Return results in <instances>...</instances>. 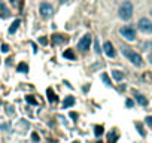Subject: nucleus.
Returning <instances> with one entry per match:
<instances>
[{"mask_svg": "<svg viewBox=\"0 0 152 143\" xmlns=\"http://www.w3.org/2000/svg\"><path fill=\"white\" fill-rule=\"evenodd\" d=\"M118 15H119V18L124 19V21L131 19V16H133V5L130 3V2H124V3L119 6Z\"/></svg>", "mask_w": 152, "mask_h": 143, "instance_id": "1", "label": "nucleus"}, {"mask_svg": "<svg viewBox=\"0 0 152 143\" xmlns=\"http://www.w3.org/2000/svg\"><path fill=\"white\" fill-rule=\"evenodd\" d=\"M122 54L131 61L134 66H137V67H140L142 64H143V61H142V57L137 54V52H134L133 49H128L127 46H122Z\"/></svg>", "mask_w": 152, "mask_h": 143, "instance_id": "2", "label": "nucleus"}, {"mask_svg": "<svg viewBox=\"0 0 152 143\" xmlns=\"http://www.w3.org/2000/svg\"><path fill=\"white\" fill-rule=\"evenodd\" d=\"M119 33H121V36H122L124 39H127L128 42H134V40H136V30H134V27H131V26H124V27L119 30Z\"/></svg>", "mask_w": 152, "mask_h": 143, "instance_id": "3", "label": "nucleus"}, {"mask_svg": "<svg viewBox=\"0 0 152 143\" xmlns=\"http://www.w3.org/2000/svg\"><path fill=\"white\" fill-rule=\"evenodd\" d=\"M139 30L143 33H152V22L148 18H140L139 19Z\"/></svg>", "mask_w": 152, "mask_h": 143, "instance_id": "4", "label": "nucleus"}, {"mask_svg": "<svg viewBox=\"0 0 152 143\" xmlns=\"http://www.w3.org/2000/svg\"><path fill=\"white\" fill-rule=\"evenodd\" d=\"M91 42H93L91 36H90V34H85V36L79 40L78 48H79L81 51H88V49H90V46H91Z\"/></svg>", "mask_w": 152, "mask_h": 143, "instance_id": "5", "label": "nucleus"}, {"mask_svg": "<svg viewBox=\"0 0 152 143\" xmlns=\"http://www.w3.org/2000/svg\"><path fill=\"white\" fill-rule=\"evenodd\" d=\"M39 11H40V15L43 18H51L52 14H54V9H52V6L49 3H42L40 8H39Z\"/></svg>", "mask_w": 152, "mask_h": 143, "instance_id": "6", "label": "nucleus"}, {"mask_svg": "<svg viewBox=\"0 0 152 143\" xmlns=\"http://www.w3.org/2000/svg\"><path fill=\"white\" fill-rule=\"evenodd\" d=\"M103 48H104V52H106L107 57H115V48L111 42H106Z\"/></svg>", "mask_w": 152, "mask_h": 143, "instance_id": "7", "label": "nucleus"}, {"mask_svg": "<svg viewBox=\"0 0 152 143\" xmlns=\"http://www.w3.org/2000/svg\"><path fill=\"white\" fill-rule=\"evenodd\" d=\"M11 15V11L8 9V6L5 5V3H0V18H8Z\"/></svg>", "mask_w": 152, "mask_h": 143, "instance_id": "8", "label": "nucleus"}, {"mask_svg": "<svg viewBox=\"0 0 152 143\" xmlns=\"http://www.w3.org/2000/svg\"><path fill=\"white\" fill-rule=\"evenodd\" d=\"M19 24H21V21H19V19H15V21H14V24H12V26H11V29H9V34H14V33L18 30Z\"/></svg>", "mask_w": 152, "mask_h": 143, "instance_id": "9", "label": "nucleus"}, {"mask_svg": "<svg viewBox=\"0 0 152 143\" xmlns=\"http://www.w3.org/2000/svg\"><path fill=\"white\" fill-rule=\"evenodd\" d=\"M75 104V99L72 97V95H69V97L64 100V103H63V107H70V106H73Z\"/></svg>", "mask_w": 152, "mask_h": 143, "instance_id": "10", "label": "nucleus"}, {"mask_svg": "<svg viewBox=\"0 0 152 143\" xmlns=\"http://www.w3.org/2000/svg\"><path fill=\"white\" fill-rule=\"evenodd\" d=\"M46 94H48V99H49V102H51V103L57 102V95L54 94L52 88H48V89H46Z\"/></svg>", "mask_w": 152, "mask_h": 143, "instance_id": "11", "label": "nucleus"}, {"mask_svg": "<svg viewBox=\"0 0 152 143\" xmlns=\"http://www.w3.org/2000/svg\"><path fill=\"white\" fill-rule=\"evenodd\" d=\"M18 72H21V73H27V72H29V66L26 63H19L18 64Z\"/></svg>", "mask_w": 152, "mask_h": 143, "instance_id": "12", "label": "nucleus"}, {"mask_svg": "<svg viewBox=\"0 0 152 143\" xmlns=\"http://www.w3.org/2000/svg\"><path fill=\"white\" fill-rule=\"evenodd\" d=\"M112 76H113L116 81H121V79L124 78V73H122V72H119V70H113V72H112Z\"/></svg>", "mask_w": 152, "mask_h": 143, "instance_id": "13", "label": "nucleus"}, {"mask_svg": "<svg viewBox=\"0 0 152 143\" xmlns=\"http://www.w3.org/2000/svg\"><path fill=\"white\" fill-rule=\"evenodd\" d=\"M136 99H137V102H139L142 106H146V104H148V100L143 97L142 94H136Z\"/></svg>", "mask_w": 152, "mask_h": 143, "instance_id": "14", "label": "nucleus"}, {"mask_svg": "<svg viewBox=\"0 0 152 143\" xmlns=\"http://www.w3.org/2000/svg\"><path fill=\"white\" fill-rule=\"evenodd\" d=\"M63 55L66 57V58L75 60V54H73V51H70V49H67V51H64V52H63Z\"/></svg>", "mask_w": 152, "mask_h": 143, "instance_id": "15", "label": "nucleus"}, {"mask_svg": "<svg viewBox=\"0 0 152 143\" xmlns=\"http://www.w3.org/2000/svg\"><path fill=\"white\" fill-rule=\"evenodd\" d=\"M142 46H143V49H152V40H149V42H145Z\"/></svg>", "mask_w": 152, "mask_h": 143, "instance_id": "16", "label": "nucleus"}, {"mask_svg": "<svg viewBox=\"0 0 152 143\" xmlns=\"http://www.w3.org/2000/svg\"><path fill=\"white\" fill-rule=\"evenodd\" d=\"M54 42L55 43H61V42H64V39L61 37V34H55L54 36Z\"/></svg>", "mask_w": 152, "mask_h": 143, "instance_id": "17", "label": "nucleus"}, {"mask_svg": "<svg viewBox=\"0 0 152 143\" xmlns=\"http://www.w3.org/2000/svg\"><path fill=\"white\" fill-rule=\"evenodd\" d=\"M101 134H103V127L97 125V127H96V136H97V137H100Z\"/></svg>", "mask_w": 152, "mask_h": 143, "instance_id": "18", "label": "nucleus"}, {"mask_svg": "<svg viewBox=\"0 0 152 143\" xmlns=\"http://www.w3.org/2000/svg\"><path fill=\"white\" fill-rule=\"evenodd\" d=\"M26 100H27L30 104H36V103H37V102H36V99H33L31 95H27V97H26Z\"/></svg>", "mask_w": 152, "mask_h": 143, "instance_id": "19", "label": "nucleus"}, {"mask_svg": "<svg viewBox=\"0 0 152 143\" xmlns=\"http://www.w3.org/2000/svg\"><path fill=\"white\" fill-rule=\"evenodd\" d=\"M101 78H103V81L106 82V85H112V84H111V81H109V76H107L106 73H103V75H101Z\"/></svg>", "mask_w": 152, "mask_h": 143, "instance_id": "20", "label": "nucleus"}, {"mask_svg": "<svg viewBox=\"0 0 152 143\" xmlns=\"http://www.w3.org/2000/svg\"><path fill=\"white\" fill-rule=\"evenodd\" d=\"M94 46H96V52L100 54V46H98V40H97V39L94 40Z\"/></svg>", "mask_w": 152, "mask_h": 143, "instance_id": "21", "label": "nucleus"}, {"mask_svg": "<svg viewBox=\"0 0 152 143\" xmlns=\"http://www.w3.org/2000/svg\"><path fill=\"white\" fill-rule=\"evenodd\" d=\"M0 128L5 130V131H11V127H9L8 124H2V125H0Z\"/></svg>", "mask_w": 152, "mask_h": 143, "instance_id": "22", "label": "nucleus"}, {"mask_svg": "<svg viewBox=\"0 0 152 143\" xmlns=\"http://www.w3.org/2000/svg\"><path fill=\"white\" fill-rule=\"evenodd\" d=\"M146 124H148L149 127H152V116H148V118H146Z\"/></svg>", "mask_w": 152, "mask_h": 143, "instance_id": "23", "label": "nucleus"}, {"mask_svg": "<svg viewBox=\"0 0 152 143\" xmlns=\"http://www.w3.org/2000/svg\"><path fill=\"white\" fill-rule=\"evenodd\" d=\"M2 51H3V52H8V51H9V46H8L6 43H5V45H2Z\"/></svg>", "mask_w": 152, "mask_h": 143, "instance_id": "24", "label": "nucleus"}, {"mask_svg": "<svg viewBox=\"0 0 152 143\" xmlns=\"http://www.w3.org/2000/svg\"><path fill=\"white\" fill-rule=\"evenodd\" d=\"M127 106H128V107H133V100L128 99V100H127Z\"/></svg>", "mask_w": 152, "mask_h": 143, "instance_id": "25", "label": "nucleus"}, {"mask_svg": "<svg viewBox=\"0 0 152 143\" xmlns=\"http://www.w3.org/2000/svg\"><path fill=\"white\" fill-rule=\"evenodd\" d=\"M31 137H33V140H34V142H37V140H39V136H37L36 133H33V136H31Z\"/></svg>", "mask_w": 152, "mask_h": 143, "instance_id": "26", "label": "nucleus"}, {"mask_svg": "<svg viewBox=\"0 0 152 143\" xmlns=\"http://www.w3.org/2000/svg\"><path fill=\"white\" fill-rule=\"evenodd\" d=\"M11 3H12L14 6H19V3H18V0H11Z\"/></svg>", "mask_w": 152, "mask_h": 143, "instance_id": "27", "label": "nucleus"}, {"mask_svg": "<svg viewBox=\"0 0 152 143\" xmlns=\"http://www.w3.org/2000/svg\"><path fill=\"white\" fill-rule=\"evenodd\" d=\"M40 43H48V40L45 37H40Z\"/></svg>", "mask_w": 152, "mask_h": 143, "instance_id": "28", "label": "nucleus"}, {"mask_svg": "<svg viewBox=\"0 0 152 143\" xmlns=\"http://www.w3.org/2000/svg\"><path fill=\"white\" fill-rule=\"evenodd\" d=\"M148 60H149V63H151V64H152V52H151V54H149V57H148Z\"/></svg>", "mask_w": 152, "mask_h": 143, "instance_id": "29", "label": "nucleus"}, {"mask_svg": "<svg viewBox=\"0 0 152 143\" xmlns=\"http://www.w3.org/2000/svg\"><path fill=\"white\" fill-rule=\"evenodd\" d=\"M61 3H67V2H70V0H60Z\"/></svg>", "mask_w": 152, "mask_h": 143, "instance_id": "30", "label": "nucleus"}, {"mask_svg": "<svg viewBox=\"0 0 152 143\" xmlns=\"http://www.w3.org/2000/svg\"><path fill=\"white\" fill-rule=\"evenodd\" d=\"M151 16H152V11H151Z\"/></svg>", "mask_w": 152, "mask_h": 143, "instance_id": "31", "label": "nucleus"}, {"mask_svg": "<svg viewBox=\"0 0 152 143\" xmlns=\"http://www.w3.org/2000/svg\"><path fill=\"white\" fill-rule=\"evenodd\" d=\"M0 104H2V102H0Z\"/></svg>", "mask_w": 152, "mask_h": 143, "instance_id": "32", "label": "nucleus"}, {"mask_svg": "<svg viewBox=\"0 0 152 143\" xmlns=\"http://www.w3.org/2000/svg\"><path fill=\"white\" fill-rule=\"evenodd\" d=\"M75 143H78V142H75Z\"/></svg>", "mask_w": 152, "mask_h": 143, "instance_id": "33", "label": "nucleus"}]
</instances>
